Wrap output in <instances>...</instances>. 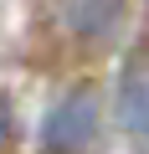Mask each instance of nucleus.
<instances>
[{
    "label": "nucleus",
    "mask_w": 149,
    "mask_h": 154,
    "mask_svg": "<svg viewBox=\"0 0 149 154\" xmlns=\"http://www.w3.org/2000/svg\"><path fill=\"white\" fill-rule=\"evenodd\" d=\"M118 123L134 139H149V51L129 57L118 72Z\"/></svg>",
    "instance_id": "nucleus-2"
},
{
    "label": "nucleus",
    "mask_w": 149,
    "mask_h": 154,
    "mask_svg": "<svg viewBox=\"0 0 149 154\" xmlns=\"http://www.w3.org/2000/svg\"><path fill=\"white\" fill-rule=\"evenodd\" d=\"M0 144L11 149V103H0Z\"/></svg>",
    "instance_id": "nucleus-4"
},
{
    "label": "nucleus",
    "mask_w": 149,
    "mask_h": 154,
    "mask_svg": "<svg viewBox=\"0 0 149 154\" xmlns=\"http://www.w3.org/2000/svg\"><path fill=\"white\" fill-rule=\"evenodd\" d=\"M93 134H98V93L72 88L41 118V154H82L93 144Z\"/></svg>",
    "instance_id": "nucleus-1"
},
{
    "label": "nucleus",
    "mask_w": 149,
    "mask_h": 154,
    "mask_svg": "<svg viewBox=\"0 0 149 154\" xmlns=\"http://www.w3.org/2000/svg\"><path fill=\"white\" fill-rule=\"evenodd\" d=\"M123 5H129V0H62V21H67V31L77 41L98 46V41H108L118 31Z\"/></svg>",
    "instance_id": "nucleus-3"
}]
</instances>
